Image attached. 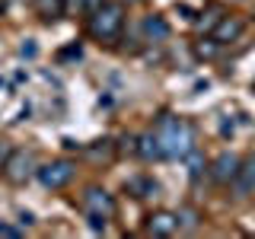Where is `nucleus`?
I'll return each instance as SVG.
<instances>
[{"mask_svg":"<svg viewBox=\"0 0 255 239\" xmlns=\"http://www.w3.org/2000/svg\"><path fill=\"white\" fill-rule=\"evenodd\" d=\"M61 143H64V150H77V153H83V143H77L74 137H64Z\"/></svg>","mask_w":255,"mask_h":239,"instance_id":"obj_28","label":"nucleus"},{"mask_svg":"<svg viewBox=\"0 0 255 239\" xmlns=\"http://www.w3.org/2000/svg\"><path fill=\"white\" fill-rule=\"evenodd\" d=\"M61 16H86V0H61Z\"/></svg>","mask_w":255,"mask_h":239,"instance_id":"obj_20","label":"nucleus"},{"mask_svg":"<svg viewBox=\"0 0 255 239\" xmlns=\"http://www.w3.org/2000/svg\"><path fill=\"white\" fill-rule=\"evenodd\" d=\"M122 3H128V6H131V3H140V0H122Z\"/></svg>","mask_w":255,"mask_h":239,"instance_id":"obj_33","label":"nucleus"},{"mask_svg":"<svg viewBox=\"0 0 255 239\" xmlns=\"http://www.w3.org/2000/svg\"><path fill=\"white\" fill-rule=\"evenodd\" d=\"M3 10H6V0H0V16H3Z\"/></svg>","mask_w":255,"mask_h":239,"instance_id":"obj_32","label":"nucleus"},{"mask_svg":"<svg viewBox=\"0 0 255 239\" xmlns=\"http://www.w3.org/2000/svg\"><path fill=\"white\" fill-rule=\"evenodd\" d=\"M86 220H90V230H93V233H106L109 217H102V214H90V211H86Z\"/></svg>","mask_w":255,"mask_h":239,"instance_id":"obj_21","label":"nucleus"},{"mask_svg":"<svg viewBox=\"0 0 255 239\" xmlns=\"http://www.w3.org/2000/svg\"><path fill=\"white\" fill-rule=\"evenodd\" d=\"M220 16H223V6H207L204 13H198L195 19H191V26H195L198 35H204V32H211L220 22Z\"/></svg>","mask_w":255,"mask_h":239,"instance_id":"obj_13","label":"nucleus"},{"mask_svg":"<svg viewBox=\"0 0 255 239\" xmlns=\"http://www.w3.org/2000/svg\"><path fill=\"white\" fill-rule=\"evenodd\" d=\"M233 191H236V198H246L255 191V153L239 159V169L233 175Z\"/></svg>","mask_w":255,"mask_h":239,"instance_id":"obj_8","label":"nucleus"},{"mask_svg":"<svg viewBox=\"0 0 255 239\" xmlns=\"http://www.w3.org/2000/svg\"><path fill=\"white\" fill-rule=\"evenodd\" d=\"M0 236L16 239V236H22V230H19V227H10V223H0Z\"/></svg>","mask_w":255,"mask_h":239,"instance_id":"obj_25","label":"nucleus"},{"mask_svg":"<svg viewBox=\"0 0 255 239\" xmlns=\"http://www.w3.org/2000/svg\"><path fill=\"white\" fill-rule=\"evenodd\" d=\"M185 163H188V179H191V185H198V182L204 179V172H207V159H204V153L195 147V150L185 156Z\"/></svg>","mask_w":255,"mask_h":239,"instance_id":"obj_14","label":"nucleus"},{"mask_svg":"<svg viewBox=\"0 0 255 239\" xmlns=\"http://www.w3.org/2000/svg\"><path fill=\"white\" fill-rule=\"evenodd\" d=\"M35 10L45 22H51V19L61 16V0H35Z\"/></svg>","mask_w":255,"mask_h":239,"instance_id":"obj_18","label":"nucleus"},{"mask_svg":"<svg viewBox=\"0 0 255 239\" xmlns=\"http://www.w3.org/2000/svg\"><path fill=\"white\" fill-rule=\"evenodd\" d=\"M83 207L90 214H102V217H115V198L109 195L106 188H99V185H90L83 191Z\"/></svg>","mask_w":255,"mask_h":239,"instance_id":"obj_5","label":"nucleus"},{"mask_svg":"<svg viewBox=\"0 0 255 239\" xmlns=\"http://www.w3.org/2000/svg\"><path fill=\"white\" fill-rule=\"evenodd\" d=\"M35 54H38V45L32 42V38H22V42H19V58L32 61V58H35Z\"/></svg>","mask_w":255,"mask_h":239,"instance_id":"obj_22","label":"nucleus"},{"mask_svg":"<svg viewBox=\"0 0 255 239\" xmlns=\"http://www.w3.org/2000/svg\"><path fill=\"white\" fill-rule=\"evenodd\" d=\"M243 32H246V19H243V16H233V13L227 16V13H223V16H220V22L211 29V35L217 38L220 45H230V42H236Z\"/></svg>","mask_w":255,"mask_h":239,"instance_id":"obj_7","label":"nucleus"},{"mask_svg":"<svg viewBox=\"0 0 255 239\" xmlns=\"http://www.w3.org/2000/svg\"><path fill=\"white\" fill-rule=\"evenodd\" d=\"M233 131H236L233 121H220V137H233Z\"/></svg>","mask_w":255,"mask_h":239,"instance_id":"obj_27","label":"nucleus"},{"mask_svg":"<svg viewBox=\"0 0 255 239\" xmlns=\"http://www.w3.org/2000/svg\"><path fill=\"white\" fill-rule=\"evenodd\" d=\"M35 156H32V150H16L13 147V153L10 159H6V166H3V175L13 182V185H26V182L35 175Z\"/></svg>","mask_w":255,"mask_h":239,"instance_id":"obj_4","label":"nucleus"},{"mask_svg":"<svg viewBox=\"0 0 255 239\" xmlns=\"http://www.w3.org/2000/svg\"><path fill=\"white\" fill-rule=\"evenodd\" d=\"M13 83H26V70H16V74H13Z\"/></svg>","mask_w":255,"mask_h":239,"instance_id":"obj_31","label":"nucleus"},{"mask_svg":"<svg viewBox=\"0 0 255 239\" xmlns=\"http://www.w3.org/2000/svg\"><path fill=\"white\" fill-rule=\"evenodd\" d=\"M175 13H179V16H185V19H188V22H191V19H195V16H198V13H195V10H191V6H188V3H175Z\"/></svg>","mask_w":255,"mask_h":239,"instance_id":"obj_26","label":"nucleus"},{"mask_svg":"<svg viewBox=\"0 0 255 239\" xmlns=\"http://www.w3.org/2000/svg\"><path fill=\"white\" fill-rule=\"evenodd\" d=\"M29 115H32V106H29V102H26V106H22V109H19V118H16V121H26V118H29Z\"/></svg>","mask_w":255,"mask_h":239,"instance_id":"obj_30","label":"nucleus"},{"mask_svg":"<svg viewBox=\"0 0 255 239\" xmlns=\"http://www.w3.org/2000/svg\"><path fill=\"white\" fill-rule=\"evenodd\" d=\"M83 153L90 156L93 163H99V159H112V156H115V143H112V140H96V143H90V147L83 143Z\"/></svg>","mask_w":255,"mask_h":239,"instance_id":"obj_17","label":"nucleus"},{"mask_svg":"<svg viewBox=\"0 0 255 239\" xmlns=\"http://www.w3.org/2000/svg\"><path fill=\"white\" fill-rule=\"evenodd\" d=\"M153 131H156L159 143H163V159H185L191 150L198 147V127H195V121H188V118L163 112V115L156 118Z\"/></svg>","mask_w":255,"mask_h":239,"instance_id":"obj_1","label":"nucleus"},{"mask_svg":"<svg viewBox=\"0 0 255 239\" xmlns=\"http://www.w3.org/2000/svg\"><path fill=\"white\" fill-rule=\"evenodd\" d=\"M74 175H77V163H70V159H51V163H45V166L35 169V179L42 182V188H48V191L67 188L70 182H74Z\"/></svg>","mask_w":255,"mask_h":239,"instance_id":"obj_3","label":"nucleus"},{"mask_svg":"<svg viewBox=\"0 0 255 239\" xmlns=\"http://www.w3.org/2000/svg\"><path fill=\"white\" fill-rule=\"evenodd\" d=\"M236 169H239V156L230 153V150H223L214 163H207V172H211V179L217 182V185H230L233 175H236Z\"/></svg>","mask_w":255,"mask_h":239,"instance_id":"obj_6","label":"nucleus"},{"mask_svg":"<svg viewBox=\"0 0 255 239\" xmlns=\"http://www.w3.org/2000/svg\"><path fill=\"white\" fill-rule=\"evenodd\" d=\"M90 16V35L99 42H115L125 32V3L122 0H102Z\"/></svg>","mask_w":255,"mask_h":239,"instance_id":"obj_2","label":"nucleus"},{"mask_svg":"<svg viewBox=\"0 0 255 239\" xmlns=\"http://www.w3.org/2000/svg\"><path fill=\"white\" fill-rule=\"evenodd\" d=\"M140 32H143V38H147L150 45H163L166 38L172 35V26L166 22V16H143V22H140Z\"/></svg>","mask_w":255,"mask_h":239,"instance_id":"obj_9","label":"nucleus"},{"mask_svg":"<svg viewBox=\"0 0 255 239\" xmlns=\"http://www.w3.org/2000/svg\"><path fill=\"white\" fill-rule=\"evenodd\" d=\"M58 61H83V45H80V42L64 45L58 51Z\"/></svg>","mask_w":255,"mask_h":239,"instance_id":"obj_19","label":"nucleus"},{"mask_svg":"<svg viewBox=\"0 0 255 239\" xmlns=\"http://www.w3.org/2000/svg\"><path fill=\"white\" fill-rule=\"evenodd\" d=\"M125 191L134 198H153V195H159V182L153 175H131L125 182Z\"/></svg>","mask_w":255,"mask_h":239,"instance_id":"obj_12","label":"nucleus"},{"mask_svg":"<svg viewBox=\"0 0 255 239\" xmlns=\"http://www.w3.org/2000/svg\"><path fill=\"white\" fill-rule=\"evenodd\" d=\"M134 150H137V137H134V134H125L122 143L115 147V153H134Z\"/></svg>","mask_w":255,"mask_h":239,"instance_id":"obj_23","label":"nucleus"},{"mask_svg":"<svg viewBox=\"0 0 255 239\" xmlns=\"http://www.w3.org/2000/svg\"><path fill=\"white\" fill-rule=\"evenodd\" d=\"M191 51H195V58H198V61H214V58H217V54L223 51V45L211 35V38H198Z\"/></svg>","mask_w":255,"mask_h":239,"instance_id":"obj_16","label":"nucleus"},{"mask_svg":"<svg viewBox=\"0 0 255 239\" xmlns=\"http://www.w3.org/2000/svg\"><path fill=\"white\" fill-rule=\"evenodd\" d=\"M10 153H13V143L0 140V172H3V166H6V159H10Z\"/></svg>","mask_w":255,"mask_h":239,"instance_id":"obj_24","label":"nucleus"},{"mask_svg":"<svg viewBox=\"0 0 255 239\" xmlns=\"http://www.w3.org/2000/svg\"><path fill=\"white\" fill-rule=\"evenodd\" d=\"M3 86H6V80H3V77H0V90H3Z\"/></svg>","mask_w":255,"mask_h":239,"instance_id":"obj_34","label":"nucleus"},{"mask_svg":"<svg viewBox=\"0 0 255 239\" xmlns=\"http://www.w3.org/2000/svg\"><path fill=\"white\" fill-rule=\"evenodd\" d=\"M175 230H179V223H175L172 211H156V214L147 217V233L150 236H172Z\"/></svg>","mask_w":255,"mask_h":239,"instance_id":"obj_11","label":"nucleus"},{"mask_svg":"<svg viewBox=\"0 0 255 239\" xmlns=\"http://www.w3.org/2000/svg\"><path fill=\"white\" fill-rule=\"evenodd\" d=\"M19 223H22V227H32V223H35V217H32L29 211H19Z\"/></svg>","mask_w":255,"mask_h":239,"instance_id":"obj_29","label":"nucleus"},{"mask_svg":"<svg viewBox=\"0 0 255 239\" xmlns=\"http://www.w3.org/2000/svg\"><path fill=\"white\" fill-rule=\"evenodd\" d=\"M175 223H179V233H195L201 227V214L195 207H179L175 211Z\"/></svg>","mask_w":255,"mask_h":239,"instance_id":"obj_15","label":"nucleus"},{"mask_svg":"<svg viewBox=\"0 0 255 239\" xmlns=\"http://www.w3.org/2000/svg\"><path fill=\"white\" fill-rule=\"evenodd\" d=\"M143 163H159L163 159V143H159L156 137V131H147V134H140L137 137V150H134Z\"/></svg>","mask_w":255,"mask_h":239,"instance_id":"obj_10","label":"nucleus"}]
</instances>
